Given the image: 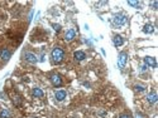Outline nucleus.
I'll use <instances>...</instances> for the list:
<instances>
[{
	"label": "nucleus",
	"mask_w": 158,
	"mask_h": 118,
	"mask_svg": "<svg viewBox=\"0 0 158 118\" xmlns=\"http://www.w3.org/2000/svg\"><path fill=\"white\" fill-rule=\"evenodd\" d=\"M128 4L130 6H134V8H138V6H139V3L138 1H133V0H129Z\"/></svg>",
	"instance_id": "nucleus-17"
},
{
	"label": "nucleus",
	"mask_w": 158,
	"mask_h": 118,
	"mask_svg": "<svg viewBox=\"0 0 158 118\" xmlns=\"http://www.w3.org/2000/svg\"><path fill=\"white\" fill-rule=\"evenodd\" d=\"M51 82L53 83L55 87H61L62 85V78L58 74H52L51 75Z\"/></svg>",
	"instance_id": "nucleus-4"
},
{
	"label": "nucleus",
	"mask_w": 158,
	"mask_h": 118,
	"mask_svg": "<svg viewBox=\"0 0 158 118\" xmlns=\"http://www.w3.org/2000/svg\"><path fill=\"white\" fill-rule=\"evenodd\" d=\"M74 57L76 60H78V62H81V60H84L85 58H86V54H85L84 52H81V50H77V52L74 53Z\"/></svg>",
	"instance_id": "nucleus-12"
},
{
	"label": "nucleus",
	"mask_w": 158,
	"mask_h": 118,
	"mask_svg": "<svg viewBox=\"0 0 158 118\" xmlns=\"http://www.w3.org/2000/svg\"><path fill=\"white\" fill-rule=\"evenodd\" d=\"M113 43L115 47H122L123 44H124V39H123L120 35H115L113 38Z\"/></svg>",
	"instance_id": "nucleus-10"
},
{
	"label": "nucleus",
	"mask_w": 158,
	"mask_h": 118,
	"mask_svg": "<svg viewBox=\"0 0 158 118\" xmlns=\"http://www.w3.org/2000/svg\"><path fill=\"white\" fill-rule=\"evenodd\" d=\"M13 103H14L17 107L20 106V104H22V98H20V95H18V94H14V95H13Z\"/></svg>",
	"instance_id": "nucleus-14"
},
{
	"label": "nucleus",
	"mask_w": 158,
	"mask_h": 118,
	"mask_svg": "<svg viewBox=\"0 0 158 118\" xmlns=\"http://www.w3.org/2000/svg\"><path fill=\"white\" fill-rule=\"evenodd\" d=\"M145 69H147V65H143V67H140V72H144Z\"/></svg>",
	"instance_id": "nucleus-21"
},
{
	"label": "nucleus",
	"mask_w": 158,
	"mask_h": 118,
	"mask_svg": "<svg viewBox=\"0 0 158 118\" xmlns=\"http://www.w3.org/2000/svg\"><path fill=\"white\" fill-rule=\"evenodd\" d=\"M144 63H145V65L152 67V68H156V67H157L156 58H153V57H145V58H144Z\"/></svg>",
	"instance_id": "nucleus-5"
},
{
	"label": "nucleus",
	"mask_w": 158,
	"mask_h": 118,
	"mask_svg": "<svg viewBox=\"0 0 158 118\" xmlns=\"http://www.w3.org/2000/svg\"><path fill=\"white\" fill-rule=\"evenodd\" d=\"M75 37H76V31L74 29H70V30H67V33H66L65 39H66V41H71L75 39Z\"/></svg>",
	"instance_id": "nucleus-8"
},
{
	"label": "nucleus",
	"mask_w": 158,
	"mask_h": 118,
	"mask_svg": "<svg viewBox=\"0 0 158 118\" xmlns=\"http://www.w3.org/2000/svg\"><path fill=\"white\" fill-rule=\"evenodd\" d=\"M137 118H144V117L142 116V114H137Z\"/></svg>",
	"instance_id": "nucleus-22"
},
{
	"label": "nucleus",
	"mask_w": 158,
	"mask_h": 118,
	"mask_svg": "<svg viewBox=\"0 0 158 118\" xmlns=\"http://www.w3.org/2000/svg\"><path fill=\"white\" fill-rule=\"evenodd\" d=\"M147 101L149 102L151 104H154L156 102L158 101V97H157V93L156 92H152V93H149L147 95Z\"/></svg>",
	"instance_id": "nucleus-9"
},
{
	"label": "nucleus",
	"mask_w": 158,
	"mask_h": 118,
	"mask_svg": "<svg viewBox=\"0 0 158 118\" xmlns=\"http://www.w3.org/2000/svg\"><path fill=\"white\" fill-rule=\"evenodd\" d=\"M32 94H33L34 97H37V98H42L43 95H44V92H43L41 88H33V91H32Z\"/></svg>",
	"instance_id": "nucleus-13"
},
{
	"label": "nucleus",
	"mask_w": 158,
	"mask_h": 118,
	"mask_svg": "<svg viewBox=\"0 0 158 118\" xmlns=\"http://www.w3.org/2000/svg\"><path fill=\"white\" fill-rule=\"evenodd\" d=\"M143 31L145 34H152L154 31L153 29V25H151V24H147V25H144V28H143Z\"/></svg>",
	"instance_id": "nucleus-15"
},
{
	"label": "nucleus",
	"mask_w": 158,
	"mask_h": 118,
	"mask_svg": "<svg viewBox=\"0 0 158 118\" xmlns=\"http://www.w3.org/2000/svg\"><path fill=\"white\" fill-rule=\"evenodd\" d=\"M24 58H25V60L27 62H29V63H37V57L34 55L33 53H25L24 54Z\"/></svg>",
	"instance_id": "nucleus-7"
},
{
	"label": "nucleus",
	"mask_w": 158,
	"mask_h": 118,
	"mask_svg": "<svg viewBox=\"0 0 158 118\" xmlns=\"http://www.w3.org/2000/svg\"><path fill=\"white\" fill-rule=\"evenodd\" d=\"M55 97L57 101H63L66 97H67V93H66V91H57L55 93Z\"/></svg>",
	"instance_id": "nucleus-11"
},
{
	"label": "nucleus",
	"mask_w": 158,
	"mask_h": 118,
	"mask_svg": "<svg viewBox=\"0 0 158 118\" xmlns=\"http://www.w3.org/2000/svg\"><path fill=\"white\" fill-rule=\"evenodd\" d=\"M113 23L115 25H118V27H122V25H124L126 23V17L123 14H116L114 15V19H113Z\"/></svg>",
	"instance_id": "nucleus-2"
},
{
	"label": "nucleus",
	"mask_w": 158,
	"mask_h": 118,
	"mask_svg": "<svg viewBox=\"0 0 158 118\" xmlns=\"http://www.w3.org/2000/svg\"><path fill=\"white\" fill-rule=\"evenodd\" d=\"M10 117V112H9L6 108H3L1 111H0V118H9Z\"/></svg>",
	"instance_id": "nucleus-16"
},
{
	"label": "nucleus",
	"mask_w": 158,
	"mask_h": 118,
	"mask_svg": "<svg viewBox=\"0 0 158 118\" xmlns=\"http://www.w3.org/2000/svg\"><path fill=\"white\" fill-rule=\"evenodd\" d=\"M10 57H11L10 50H8V49H1L0 50V58H1L3 60H8Z\"/></svg>",
	"instance_id": "nucleus-6"
},
{
	"label": "nucleus",
	"mask_w": 158,
	"mask_h": 118,
	"mask_svg": "<svg viewBox=\"0 0 158 118\" xmlns=\"http://www.w3.org/2000/svg\"><path fill=\"white\" fill-rule=\"evenodd\" d=\"M53 29H55L56 31H59V30H61V25H58V24H53Z\"/></svg>",
	"instance_id": "nucleus-19"
},
{
	"label": "nucleus",
	"mask_w": 158,
	"mask_h": 118,
	"mask_svg": "<svg viewBox=\"0 0 158 118\" xmlns=\"http://www.w3.org/2000/svg\"><path fill=\"white\" fill-rule=\"evenodd\" d=\"M135 91H137V92H144L145 91V88L143 87V85H135Z\"/></svg>",
	"instance_id": "nucleus-18"
},
{
	"label": "nucleus",
	"mask_w": 158,
	"mask_h": 118,
	"mask_svg": "<svg viewBox=\"0 0 158 118\" xmlns=\"http://www.w3.org/2000/svg\"><path fill=\"white\" fill-rule=\"evenodd\" d=\"M119 118H132V117L129 116V114H122V116H120Z\"/></svg>",
	"instance_id": "nucleus-20"
},
{
	"label": "nucleus",
	"mask_w": 158,
	"mask_h": 118,
	"mask_svg": "<svg viewBox=\"0 0 158 118\" xmlns=\"http://www.w3.org/2000/svg\"><path fill=\"white\" fill-rule=\"evenodd\" d=\"M126 62H128V54L126 53H120L119 54V58H118V65H119V68L120 69H123L125 67L126 64Z\"/></svg>",
	"instance_id": "nucleus-3"
},
{
	"label": "nucleus",
	"mask_w": 158,
	"mask_h": 118,
	"mask_svg": "<svg viewBox=\"0 0 158 118\" xmlns=\"http://www.w3.org/2000/svg\"><path fill=\"white\" fill-rule=\"evenodd\" d=\"M51 57H52V60L55 64H58V63L62 62V59L65 58V52L61 49V48L56 47L55 49L52 50V53H51Z\"/></svg>",
	"instance_id": "nucleus-1"
}]
</instances>
